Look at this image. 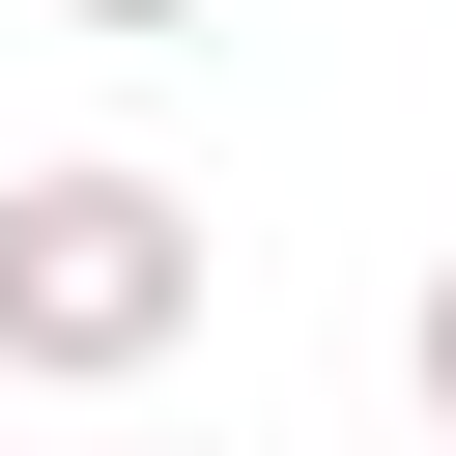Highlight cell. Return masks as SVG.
<instances>
[{"label":"cell","instance_id":"1","mask_svg":"<svg viewBox=\"0 0 456 456\" xmlns=\"http://www.w3.org/2000/svg\"><path fill=\"white\" fill-rule=\"evenodd\" d=\"M200 200L142 171V142H57V171H0V399H142L171 342H200Z\"/></svg>","mask_w":456,"mask_h":456},{"label":"cell","instance_id":"3","mask_svg":"<svg viewBox=\"0 0 456 456\" xmlns=\"http://www.w3.org/2000/svg\"><path fill=\"white\" fill-rule=\"evenodd\" d=\"M57 28H86V57H171V28H228V0H57Z\"/></svg>","mask_w":456,"mask_h":456},{"label":"cell","instance_id":"2","mask_svg":"<svg viewBox=\"0 0 456 456\" xmlns=\"http://www.w3.org/2000/svg\"><path fill=\"white\" fill-rule=\"evenodd\" d=\"M399 399H428V456H456V256H428V314H399Z\"/></svg>","mask_w":456,"mask_h":456}]
</instances>
